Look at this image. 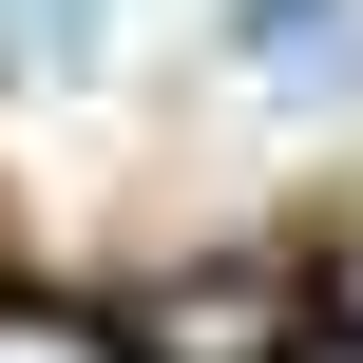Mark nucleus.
Instances as JSON below:
<instances>
[{"mask_svg":"<svg viewBox=\"0 0 363 363\" xmlns=\"http://www.w3.org/2000/svg\"><path fill=\"white\" fill-rule=\"evenodd\" d=\"M230 57H268V77H363V0H230Z\"/></svg>","mask_w":363,"mask_h":363,"instance_id":"nucleus-1","label":"nucleus"},{"mask_svg":"<svg viewBox=\"0 0 363 363\" xmlns=\"http://www.w3.org/2000/svg\"><path fill=\"white\" fill-rule=\"evenodd\" d=\"M0 363H134V345L77 325V306H0Z\"/></svg>","mask_w":363,"mask_h":363,"instance_id":"nucleus-2","label":"nucleus"},{"mask_svg":"<svg viewBox=\"0 0 363 363\" xmlns=\"http://www.w3.org/2000/svg\"><path fill=\"white\" fill-rule=\"evenodd\" d=\"M306 363H363V345H306Z\"/></svg>","mask_w":363,"mask_h":363,"instance_id":"nucleus-3","label":"nucleus"}]
</instances>
